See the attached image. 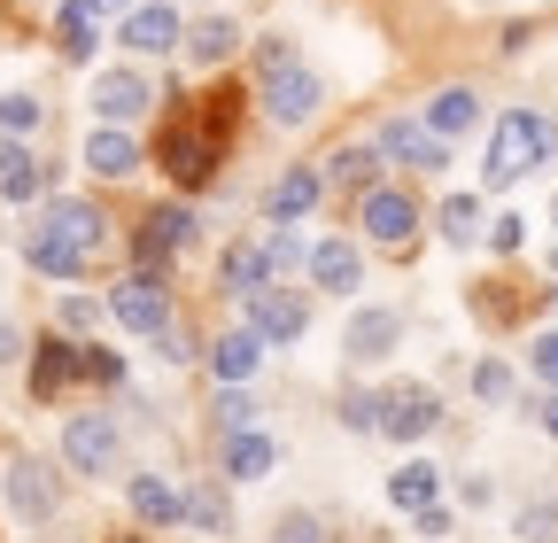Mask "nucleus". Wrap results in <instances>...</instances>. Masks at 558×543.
Returning a JSON list of instances; mask_svg holds the SVG:
<instances>
[{
    "label": "nucleus",
    "instance_id": "a211bd4d",
    "mask_svg": "<svg viewBox=\"0 0 558 543\" xmlns=\"http://www.w3.org/2000/svg\"><path fill=\"white\" fill-rule=\"evenodd\" d=\"M396 334H403L396 311H357V318H349V358H357V365L388 358V350H396Z\"/></svg>",
    "mask_w": 558,
    "mask_h": 543
},
{
    "label": "nucleus",
    "instance_id": "6ab92c4d",
    "mask_svg": "<svg viewBox=\"0 0 558 543\" xmlns=\"http://www.w3.org/2000/svg\"><path fill=\"white\" fill-rule=\"evenodd\" d=\"M54 47H62L70 62H86V55L101 47V9H94V0H70V9L54 16Z\"/></svg>",
    "mask_w": 558,
    "mask_h": 543
},
{
    "label": "nucleus",
    "instance_id": "a19ab883",
    "mask_svg": "<svg viewBox=\"0 0 558 543\" xmlns=\"http://www.w3.org/2000/svg\"><path fill=\"white\" fill-rule=\"evenodd\" d=\"M156 350H163L171 365H179V358H194V350H186V334H179V326H163V334H156Z\"/></svg>",
    "mask_w": 558,
    "mask_h": 543
},
{
    "label": "nucleus",
    "instance_id": "ea45409f",
    "mask_svg": "<svg viewBox=\"0 0 558 543\" xmlns=\"http://www.w3.org/2000/svg\"><path fill=\"white\" fill-rule=\"evenodd\" d=\"M535 373L558 388V334H543V342H535Z\"/></svg>",
    "mask_w": 558,
    "mask_h": 543
},
{
    "label": "nucleus",
    "instance_id": "4be33fe9",
    "mask_svg": "<svg viewBox=\"0 0 558 543\" xmlns=\"http://www.w3.org/2000/svg\"><path fill=\"white\" fill-rule=\"evenodd\" d=\"M256 358H264V334H256V326H241V334H226V342H218V350H209V365H218V381H226V388H241V381L256 373Z\"/></svg>",
    "mask_w": 558,
    "mask_h": 543
},
{
    "label": "nucleus",
    "instance_id": "f3484780",
    "mask_svg": "<svg viewBox=\"0 0 558 543\" xmlns=\"http://www.w3.org/2000/svg\"><path fill=\"white\" fill-rule=\"evenodd\" d=\"M86 171H101V179H132L140 171V148H132L124 124H101L94 141H86Z\"/></svg>",
    "mask_w": 558,
    "mask_h": 543
},
{
    "label": "nucleus",
    "instance_id": "423d86ee",
    "mask_svg": "<svg viewBox=\"0 0 558 543\" xmlns=\"http://www.w3.org/2000/svg\"><path fill=\"white\" fill-rule=\"evenodd\" d=\"M435 427H442V396H435V388H396V396H380V435L418 443V435H435Z\"/></svg>",
    "mask_w": 558,
    "mask_h": 543
},
{
    "label": "nucleus",
    "instance_id": "37998d69",
    "mask_svg": "<svg viewBox=\"0 0 558 543\" xmlns=\"http://www.w3.org/2000/svg\"><path fill=\"white\" fill-rule=\"evenodd\" d=\"M543 427H550V435H558V396H550V403H543Z\"/></svg>",
    "mask_w": 558,
    "mask_h": 543
},
{
    "label": "nucleus",
    "instance_id": "c756f323",
    "mask_svg": "<svg viewBox=\"0 0 558 543\" xmlns=\"http://www.w3.org/2000/svg\"><path fill=\"white\" fill-rule=\"evenodd\" d=\"M481 233V202L473 194H450L442 202V241H473Z\"/></svg>",
    "mask_w": 558,
    "mask_h": 543
},
{
    "label": "nucleus",
    "instance_id": "a878e982",
    "mask_svg": "<svg viewBox=\"0 0 558 543\" xmlns=\"http://www.w3.org/2000/svg\"><path fill=\"white\" fill-rule=\"evenodd\" d=\"M481 117V101L465 94V86H442L435 101H427V132H442V141H458V132Z\"/></svg>",
    "mask_w": 558,
    "mask_h": 543
},
{
    "label": "nucleus",
    "instance_id": "2f4dec72",
    "mask_svg": "<svg viewBox=\"0 0 558 543\" xmlns=\"http://www.w3.org/2000/svg\"><path fill=\"white\" fill-rule=\"evenodd\" d=\"M0 124H9V132H32V124H39V101H32V94H0Z\"/></svg>",
    "mask_w": 558,
    "mask_h": 543
},
{
    "label": "nucleus",
    "instance_id": "cd10ccee",
    "mask_svg": "<svg viewBox=\"0 0 558 543\" xmlns=\"http://www.w3.org/2000/svg\"><path fill=\"white\" fill-rule=\"evenodd\" d=\"M264 280H271V264H264V249H248V241H241V249L226 256V288H233V295H256Z\"/></svg>",
    "mask_w": 558,
    "mask_h": 543
},
{
    "label": "nucleus",
    "instance_id": "ddd939ff",
    "mask_svg": "<svg viewBox=\"0 0 558 543\" xmlns=\"http://www.w3.org/2000/svg\"><path fill=\"white\" fill-rule=\"evenodd\" d=\"M179 39H186V32H179V16L163 9V0H148V9L124 16V47H132V55H171Z\"/></svg>",
    "mask_w": 558,
    "mask_h": 543
},
{
    "label": "nucleus",
    "instance_id": "e433bc0d",
    "mask_svg": "<svg viewBox=\"0 0 558 543\" xmlns=\"http://www.w3.org/2000/svg\"><path fill=\"white\" fill-rule=\"evenodd\" d=\"M473 388H481L488 403H497V396H512V373H505L497 358H488V365H473Z\"/></svg>",
    "mask_w": 558,
    "mask_h": 543
},
{
    "label": "nucleus",
    "instance_id": "dca6fc26",
    "mask_svg": "<svg viewBox=\"0 0 558 543\" xmlns=\"http://www.w3.org/2000/svg\"><path fill=\"white\" fill-rule=\"evenodd\" d=\"M70 381H86V350H70V342H47V350L32 358V396L47 403V396H62Z\"/></svg>",
    "mask_w": 558,
    "mask_h": 543
},
{
    "label": "nucleus",
    "instance_id": "f704fd0d",
    "mask_svg": "<svg viewBox=\"0 0 558 543\" xmlns=\"http://www.w3.org/2000/svg\"><path fill=\"white\" fill-rule=\"evenodd\" d=\"M186 520H194V528H226V505H218V490H194V497H186Z\"/></svg>",
    "mask_w": 558,
    "mask_h": 543
},
{
    "label": "nucleus",
    "instance_id": "412c9836",
    "mask_svg": "<svg viewBox=\"0 0 558 543\" xmlns=\"http://www.w3.org/2000/svg\"><path fill=\"white\" fill-rule=\"evenodd\" d=\"M132 512L148 528H171V520H186V497L171 482H156V473H132Z\"/></svg>",
    "mask_w": 558,
    "mask_h": 543
},
{
    "label": "nucleus",
    "instance_id": "f257e3e1",
    "mask_svg": "<svg viewBox=\"0 0 558 543\" xmlns=\"http://www.w3.org/2000/svg\"><path fill=\"white\" fill-rule=\"evenodd\" d=\"M241 86H209V94H186L171 101L163 132H156V164L179 179V186H209L233 148V132H241Z\"/></svg>",
    "mask_w": 558,
    "mask_h": 543
},
{
    "label": "nucleus",
    "instance_id": "6e6552de",
    "mask_svg": "<svg viewBox=\"0 0 558 543\" xmlns=\"http://www.w3.org/2000/svg\"><path fill=\"white\" fill-rule=\"evenodd\" d=\"M380 156H396L403 171H442L450 164V141L427 132V124H411V117H396V124H380Z\"/></svg>",
    "mask_w": 558,
    "mask_h": 543
},
{
    "label": "nucleus",
    "instance_id": "4c0bfd02",
    "mask_svg": "<svg viewBox=\"0 0 558 543\" xmlns=\"http://www.w3.org/2000/svg\"><path fill=\"white\" fill-rule=\"evenodd\" d=\"M271 543H318V520L311 512H288V520L271 528Z\"/></svg>",
    "mask_w": 558,
    "mask_h": 543
},
{
    "label": "nucleus",
    "instance_id": "f8f14e48",
    "mask_svg": "<svg viewBox=\"0 0 558 543\" xmlns=\"http://www.w3.org/2000/svg\"><path fill=\"white\" fill-rule=\"evenodd\" d=\"M156 94H148V79L140 71H101L94 79V109H101V124H124V117H140Z\"/></svg>",
    "mask_w": 558,
    "mask_h": 543
},
{
    "label": "nucleus",
    "instance_id": "bb28decb",
    "mask_svg": "<svg viewBox=\"0 0 558 543\" xmlns=\"http://www.w3.org/2000/svg\"><path fill=\"white\" fill-rule=\"evenodd\" d=\"M233 47H241V32H233L226 16H202V24L186 32V55H194V62H226Z\"/></svg>",
    "mask_w": 558,
    "mask_h": 543
},
{
    "label": "nucleus",
    "instance_id": "0eeeda50",
    "mask_svg": "<svg viewBox=\"0 0 558 543\" xmlns=\"http://www.w3.org/2000/svg\"><path fill=\"white\" fill-rule=\"evenodd\" d=\"M62 458L78 466V473H109L117 466V420L109 412H78L62 427Z\"/></svg>",
    "mask_w": 558,
    "mask_h": 543
},
{
    "label": "nucleus",
    "instance_id": "39448f33",
    "mask_svg": "<svg viewBox=\"0 0 558 543\" xmlns=\"http://www.w3.org/2000/svg\"><path fill=\"white\" fill-rule=\"evenodd\" d=\"M109 318L132 326V334H163V326H171V288H163V272H132V280H117Z\"/></svg>",
    "mask_w": 558,
    "mask_h": 543
},
{
    "label": "nucleus",
    "instance_id": "4468645a",
    "mask_svg": "<svg viewBox=\"0 0 558 543\" xmlns=\"http://www.w3.org/2000/svg\"><path fill=\"white\" fill-rule=\"evenodd\" d=\"M311 280H318L326 295H357L365 264H357V249H349V241H318V249H311Z\"/></svg>",
    "mask_w": 558,
    "mask_h": 543
},
{
    "label": "nucleus",
    "instance_id": "7c9ffc66",
    "mask_svg": "<svg viewBox=\"0 0 558 543\" xmlns=\"http://www.w3.org/2000/svg\"><path fill=\"white\" fill-rule=\"evenodd\" d=\"M218 420H226V435H241V427H256V403H248L241 388H226V396H218Z\"/></svg>",
    "mask_w": 558,
    "mask_h": 543
},
{
    "label": "nucleus",
    "instance_id": "58836bf2",
    "mask_svg": "<svg viewBox=\"0 0 558 543\" xmlns=\"http://www.w3.org/2000/svg\"><path fill=\"white\" fill-rule=\"evenodd\" d=\"M520 233H527V218H497V226H488V241H497V256H512V249H520Z\"/></svg>",
    "mask_w": 558,
    "mask_h": 543
},
{
    "label": "nucleus",
    "instance_id": "c85d7f7f",
    "mask_svg": "<svg viewBox=\"0 0 558 543\" xmlns=\"http://www.w3.org/2000/svg\"><path fill=\"white\" fill-rule=\"evenodd\" d=\"M373 171H380V156H373V148H341V156L326 164V179H333V186H373Z\"/></svg>",
    "mask_w": 558,
    "mask_h": 543
},
{
    "label": "nucleus",
    "instance_id": "79ce46f5",
    "mask_svg": "<svg viewBox=\"0 0 558 543\" xmlns=\"http://www.w3.org/2000/svg\"><path fill=\"white\" fill-rule=\"evenodd\" d=\"M24 358V342H16V326H0V365H16Z\"/></svg>",
    "mask_w": 558,
    "mask_h": 543
},
{
    "label": "nucleus",
    "instance_id": "b1692460",
    "mask_svg": "<svg viewBox=\"0 0 558 543\" xmlns=\"http://www.w3.org/2000/svg\"><path fill=\"white\" fill-rule=\"evenodd\" d=\"M435 490H442V473H435L427 458H411V466H396V473H388V497H396L403 512H427V505H435Z\"/></svg>",
    "mask_w": 558,
    "mask_h": 543
},
{
    "label": "nucleus",
    "instance_id": "72a5a7b5",
    "mask_svg": "<svg viewBox=\"0 0 558 543\" xmlns=\"http://www.w3.org/2000/svg\"><path fill=\"white\" fill-rule=\"evenodd\" d=\"M264 264H271V272H288V264H311V256H303L295 233H271V241H264Z\"/></svg>",
    "mask_w": 558,
    "mask_h": 543
},
{
    "label": "nucleus",
    "instance_id": "393cba45",
    "mask_svg": "<svg viewBox=\"0 0 558 543\" xmlns=\"http://www.w3.org/2000/svg\"><path fill=\"white\" fill-rule=\"evenodd\" d=\"M271 443L256 435V427H241V435H226V473H233V482H264V473H271Z\"/></svg>",
    "mask_w": 558,
    "mask_h": 543
},
{
    "label": "nucleus",
    "instance_id": "5701e85b",
    "mask_svg": "<svg viewBox=\"0 0 558 543\" xmlns=\"http://www.w3.org/2000/svg\"><path fill=\"white\" fill-rule=\"evenodd\" d=\"M318 194H326V171H288V179H279V186L264 194V210H271L279 226H288V218H303V210H311Z\"/></svg>",
    "mask_w": 558,
    "mask_h": 543
},
{
    "label": "nucleus",
    "instance_id": "9b49d317",
    "mask_svg": "<svg viewBox=\"0 0 558 543\" xmlns=\"http://www.w3.org/2000/svg\"><path fill=\"white\" fill-rule=\"evenodd\" d=\"M248 326L264 334V342H295V334L311 326V303H303V295H288V288H271V280H264V288L248 295Z\"/></svg>",
    "mask_w": 558,
    "mask_h": 543
},
{
    "label": "nucleus",
    "instance_id": "1a4fd4ad",
    "mask_svg": "<svg viewBox=\"0 0 558 543\" xmlns=\"http://www.w3.org/2000/svg\"><path fill=\"white\" fill-rule=\"evenodd\" d=\"M357 226H365L380 249H403V241H411V226H418V210H411V194H396V186H365Z\"/></svg>",
    "mask_w": 558,
    "mask_h": 543
},
{
    "label": "nucleus",
    "instance_id": "c9c22d12",
    "mask_svg": "<svg viewBox=\"0 0 558 543\" xmlns=\"http://www.w3.org/2000/svg\"><path fill=\"white\" fill-rule=\"evenodd\" d=\"M341 420L357 427V435H373V427H380V396H349V403H341Z\"/></svg>",
    "mask_w": 558,
    "mask_h": 543
},
{
    "label": "nucleus",
    "instance_id": "f03ea898",
    "mask_svg": "<svg viewBox=\"0 0 558 543\" xmlns=\"http://www.w3.org/2000/svg\"><path fill=\"white\" fill-rule=\"evenodd\" d=\"M101 210H94V202H47V218L32 226V264L47 272V280H70V272H86V256L101 249Z\"/></svg>",
    "mask_w": 558,
    "mask_h": 543
},
{
    "label": "nucleus",
    "instance_id": "aec40b11",
    "mask_svg": "<svg viewBox=\"0 0 558 543\" xmlns=\"http://www.w3.org/2000/svg\"><path fill=\"white\" fill-rule=\"evenodd\" d=\"M47 186V164L24 148V141H0V194H9V202H32Z\"/></svg>",
    "mask_w": 558,
    "mask_h": 543
},
{
    "label": "nucleus",
    "instance_id": "7ed1b4c3",
    "mask_svg": "<svg viewBox=\"0 0 558 543\" xmlns=\"http://www.w3.org/2000/svg\"><path fill=\"white\" fill-rule=\"evenodd\" d=\"M256 62H264V94H256V101H264V117H271V124H311V117H318V101H326V86L295 62V47H288V39H271Z\"/></svg>",
    "mask_w": 558,
    "mask_h": 543
},
{
    "label": "nucleus",
    "instance_id": "473e14b6",
    "mask_svg": "<svg viewBox=\"0 0 558 543\" xmlns=\"http://www.w3.org/2000/svg\"><path fill=\"white\" fill-rule=\"evenodd\" d=\"M520 535H527V543H558V512H550V505H527V512H520Z\"/></svg>",
    "mask_w": 558,
    "mask_h": 543
},
{
    "label": "nucleus",
    "instance_id": "20e7f679",
    "mask_svg": "<svg viewBox=\"0 0 558 543\" xmlns=\"http://www.w3.org/2000/svg\"><path fill=\"white\" fill-rule=\"evenodd\" d=\"M535 164H543V117L512 109L497 132H488V164H481V179H488V186H512V179H527Z\"/></svg>",
    "mask_w": 558,
    "mask_h": 543
},
{
    "label": "nucleus",
    "instance_id": "c03bdc74",
    "mask_svg": "<svg viewBox=\"0 0 558 543\" xmlns=\"http://www.w3.org/2000/svg\"><path fill=\"white\" fill-rule=\"evenodd\" d=\"M94 9H132V0H94Z\"/></svg>",
    "mask_w": 558,
    "mask_h": 543
},
{
    "label": "nucleus",
    "instance_id": "2eb2a0df",
    "mask_svg": "<svg viewBox=\"0 0 558 543\" xmlns=\"http://www.w3.org/2000/svg\"><path fill=\"white\" fill-rule=\"evenodd\" d=\"M9 505H16L24 520H47V512H54V473H47L39 458H16V466H9Z\"/></svg>",
    "mask_w": 558,
    "mask_h": 543
},
{
    "label": "nucleus",
    "instance_id": "9d476101",
    "mask_svg": "<svg viewBox=\"0 0 558 543\" xmlns=\"http://www.w3.org/2000/svg\"><path fill=\"white\" fill-rule=\"evenodd\" d=\"M186 241H194V218H186V210H148V218H140V233H132V256H140V272H163Z\"/></svg>",
    "mask_w": 558,
    "mask_h": 543
}]
</instances>
